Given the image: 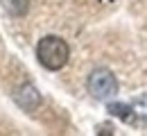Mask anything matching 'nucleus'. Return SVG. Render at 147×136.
I'll return each instance as SVG.
<instances>
[{
  "mask_svg": "<svg viewBox=\"0 0 147 136\" xmlns=\"http://www.w3.org/2000/svg\"><path fill=\"white\" fill-rule=\"evenodd\" d=\"M109 111L111 114H115V116H122V118H127V107H125V104H120V107H118V104H111L109 107Z\"/></svg>",
  "mask_w": 147,
  "mask_h": 136,
  "instance_id": "4",
  "label": "nucleus"
},
{
  "mask_svg": "<svg viewBox=\"0 0 147 136\" xmlns=\"http://www.w3.org/2000/svg\"><path fill=\"white\" fill-rule=\"evenodd\" d=\"M16 102H18L23 109L32 111V109H36V107H38L41 95L36 93V89H34L32 84H25L23 89H18V93H16Z\"/></svg>",
  "mask_w": 147,
  "mask_h": 136,
  "instance_id": "3",
  "label": "nucleus"
},
{
  "mask_svg": "<svg viewBox=\"0 0 147 136\" xmlns=\"http://www.w3.org/2000/svg\"><path fill=\"white\" fill-rule=\"evenodd\" d=\"M88 93L97 100H109L118 93V79L115 75L107 68H97L93 70L88 77Z\"/></svg>",
  "mask_w": 147,
  "mask_h": 136,
  "instance_id": "2",
  "label": "nucleus"
},
{
  "mask_svg": "<svg viewBox=\"0 0 147 136\" xmlns=\"http://www.w3.org/2000/svg\"><path fill=\"white\" fill-rule=\"evenodd\" d=\"M36 57L38 64L48 70H59L68 64V57H70V48L68 43L59 37H43L36 45Z\"/></svg>",
  "mask_w": 147,
  "mask_h": 136,
  "instance_id": "1",
  "label": "nucleus"
}]
</instances>
